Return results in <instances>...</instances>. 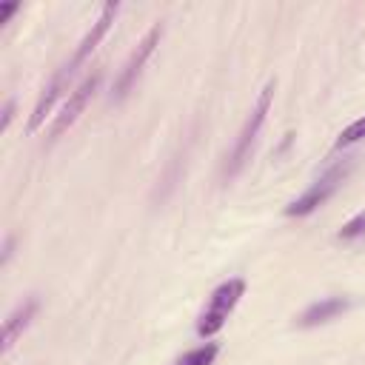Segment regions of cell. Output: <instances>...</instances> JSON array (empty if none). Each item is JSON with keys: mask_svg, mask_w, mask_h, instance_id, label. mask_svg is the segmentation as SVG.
Returning <instances> with one entry per match:
<instances>
[{"mask_svg": "<svg viewBox=\"0 0 365 365\" xmlns=\"http://www.w3.org/2000/svg\"><path fill=\"white\" fill-rule=\"evenodd\" d=\"M217 342H205V345H200V348H194V351H188V354H182L174 365H214V359H217Z\"/></svg>", "mask_w": 365, "mask_h": 365, "instance_id": "cell-10", "label": "cell"}, {"mask_svg": "<svg viewBox=\"0 0 365 365\" xmlns=\"http://www.w3.org/2000/svg\"><path fill=\"white\" fill-rule=\"evenodd\" d=\"M11 117H14V100H6V106H3V123H0V131H6V128H9Z\"/></svg>", "mask_w": 365, "mask_h": 365, "instance_id": "cell-13", "label": "cell"}, {"mask_svg": "<svg viewBox=\"0 0 365 365\" xmlns=\"http://www.w3.org/2000/svg\"><path fill=\"white\" fill-rule=\"evenodd\" d=\"M359 234H365V211L356 214L351 222H345V225L339 228V237H342V240H354V237H359Z\"/></svg>", "mask_w": 365, "mask_h": 365, "instance_id": "cell-12", "label": "cell"}, {"mask_svg": "<svg viewBox=\"0 0 365 365\" xmlns=\"http://www.w3.org/2000/svg\"><path fill=\"white\" fill-rule=\"evenodd\" d=\"M342 177H345V165H336V168H331L328 174H322L302 197H297L288 208H285V214L288 217H305V214H311V211H317L334 191H336V185L342 182Z\"/></svg>", "mask_w": 365, "mask_h": 365, "instance_id": "cell-3", "label": "cell"}, {"mask_svg": "<svg viewBox=\"0 0 365 365\" xmlns=\"http://www.w3.org/2000/svg\"><path fill=\"white\" fill-rule=\"evenodd\" d=\"M160 37H163V26H154V29H151L140 43H137V48L131 51V57H128L125 68L120 71V80H117V86H114V97H125V94H128V88H131V86H134V80L140 77V71H143L145 60L151 57L154 46L160 43Z\"/></svg>", "mask_w": 365, "mask_h": 365, "instance_id": "cell-4", "label": "cell"}, {"mask_svg": "<svg viewBox=\"0 0 365 365\" xmlns=\"http://www.w3.org/2000/svg\"><path fill=\"white\" fill-rule=\"evenodd\" d=\"M97 83H100V74H91V77H86L77 88H74V94L66 100V106L60 108V114H57V120H54V128H51V137H60L66 128H71L74 123H77V117L83 114V108H86V103H88V97L94 94V88H97Z\"/></svg>", "mask_w": 365, "mask_h": 365, "instance_id": "cell-5", "label": "cell"}, {"mask_svg": "<svg viewBox=\"0 0 365 365\" xmlns=\"http://www.w3.org/2000/svg\"><path fill=\"white\" fill-rule=\"evenodd\" d=\"M117 9H120L117 3H106V6H103V14H100L97 23L91 26V31L83 37V43H80V48H77V54H74V60H71L74 68H77V66H80V63L100 46V40L106 37V31L111 29V23H114V17H117Z\"/></svg>", "mask_w": 365, "mask_h": 365, "instance_id": "cell-7", "label": "cell"}, {"mask_svg": "<svg viewBox=\"0 0 365 365\" xmlns=\"http://www.w3.org/2000/svg\"><path fill=\"white\" fill-rule=\"evenodd\" d=\"M34 311H37V299H26L23 305H17L11 314H9V319L3 322V354H9V348L14 345V339L23 334V328L31 322V317H34Z\"/></svg>", "mask_w": 365, "mask_h": 365, "instance_id": "cell-8", "label": "cell"}, {"mask_svg": "<svg viewBox=\"0 0 365 365\" xmlns=\"http://www.w3.org/2000/svg\"><path fill=\"white\" fill-rule=\"evenodd\" d=\"M71 71H74V66H71V63H68V66H63V68L54 74V80H51V83L43 88V94H40V100H37L34 111H31V120H29V131H31V134H34V131L43 125V120H46V114L51 111L54 100L63 94V88H66V83H68Z\"/></svg>", "mask_w": 365, "mask_h": 365, "instance_id": "cell-6", "label": "cell"}, {"mask_svg": "<svg viewBox=\"0 0 365 365\" xmlns=\"http://www.w3.org/2000/svg\"><path fill=\"white\" fill-rule=\"evenodd\" d=\"M17 11V3H9V6H0V23H6V17L9 14H14Z\"/></svg>", "mask_w": 365, "mask_h": 365, "instance_id": "cell-14", "label": "cell"}, {"mask_svg": "<svg viewBox=\"0 0 365 365\" xmlns=\"http://www.w3.org/2000/svg\"><path fill=\"white\" fill-rule=\"evenodd\" d=\"M356 140H365V117H359V120H354L342 134H339V140H336V145H351V143H356Z\"/></svg>", "mask_w": 365, "mask_h": 365, "instance_id": "cell-11", "label": "cell"}, {"mask_svg": "<svg viewBox=\"0 0 365 365\" xmlns=\"http://www.w3.org/2000/svg\"><path fill=\"white\" fill-rule=\"evenodd\" d=\"M9 254H11V237H9V240H6V248H3V262H6V259H9Z\"/></svg>", "mask_w": 365, "mask_h": 365, "instance_id": "cell-15", "label": "cell"}, {"mask_svg": "<svg viewBox=\"0 0 365 365\" xmlns=\"http://www.w3.org/2000/svg\"><path fill=\"white\" fill-rule=\"evenodd\" d=\"M271 97H274V83H268V86L262 88L257 106L251 108V117L245 120V125H242V131H240V137H237V145H234L231 160H228V168H225L228 177H234V174L240 171V165L245 163V157L251 154V145H254V140H257V134H259V128H262V123H265V114H268V108H271Z\"/></svg>", "mask_w": 365, "mask_h": 365, "instance_id": "cell-2", "label": "cell"}, {"mask_svg": "<svg viewBox=\"0 0 365 365\" xmlns=\"http://www.w3.org/2000/svg\"><path fill=\"white\" fill-rule=\"evenodd\" d=\"M345 308H348V299H342V297H325V299L314 302L311 308H305V314L299 317V325L311 328V325L328 322V319H334L336 314H342Z\"/></svg>", "mask_w": 365, "mask_h": 365, "instance_id": "cell-9", "label": "cell"}, {"mask_svg": "<svg viewBox=\"0 0 365 365\" xmlns=\"http://www.w3.org/2000/svg\"><path fill=\"white\" fill-rule=\"evenodd\" d=\"M242 291H245V282H242V279H228V282H222V285L211 294V302H208V308L202 311V317H200V322H197V334H200V336H214V334L225 325V319H228V314L234 311V305L240 302Z\"/></svg>", "mask_w": 365, "mask_h": 365, "instance_id": "cell-1", "label": "cell"}]
</instances>
